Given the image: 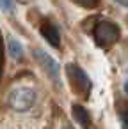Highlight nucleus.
<instances>
[{
  "label": "nucleus",
  "instance_id": "nucleus-1",
  "mask_svg": "<svg viewBox=\"0 0 128 129\" xmlns=\"http://www.w3.org/2000/svg\"><path fill=\"white\" fill-rule=\"evenodd\" d=\"M7 101H9V106L14 111H29L36 104L38 94L30 87H16L9 92Z\"/></svg>",
  "mask_w": 128,
  "mask_h": 129
},
{
  "label": "nucleus",
  "instance_id": "nucleus-2",
  "mask_svg": "<svg viewBox=\"0 0 128 129\" xmlns=\"http://www.w3.org/2000/svg\"><path fill=\"white\" fill-rule=\"evenodd\" d=\"M66 73H68V80H69L71 88L75 90V94H78L80 97H87L89 92H91V87H93L87 73L77 64H68Z\"/></svg>",
  "mask_w": 128,
  "mask_h": 129
},
{
  "label": "nucleus",
  "instance_id": "nucleus-3",
  "mask_svg": "<svg viewBox=\"0 0 128 129\" xmlns=\"http://www.w3.org/2000/svg\"><path fill=\"white\" fill-rule=\"evenodd\" d=\"M119 39V27L108 20H101L94 27V41L100 46H110Z\"/></svg>",
  "mask_w": 128,
  "mask_h": 129
},
{
  "label": "nucleus",
  "instance_id": "nucleus-4",
  "mask_svg": "<svg viewBox=\"0 0 128 129\" xmlns=\"http://www.w3.org/2000/svg\"><path fill=\"white\" fill-rule=\"evenodd\" d=\"M34 57H36L38 64L43 67V71H45L52 80H55V81L59 83V78H61V67H59V64L52 58V55L46 53V51L41 50V48H36V50H34Z\"/></svg>",
  "mask_w": 128,
  "mask_h": 129
},
{
  "label": "nucleus",
  "instance_id": "nucleus-5",
  "mask_svg": "<svg viewBox=\"0 0 128 129\" xmlns=\"http://www.w3.org/2000/svg\"><path fill=\"white\" fill-rule=\"evenodd\" d=\"M39 32H41V36H43L52 46H55V48L61 46V34H59V30H57V27H55L53 23L43 21V23L39 25Z\"/></svg>",
  "mask_w": 128,
  "mask_h": 129
},
{
  "label": "nucleus",
  "instance_id": "nucleus-6",
  "mask_svg": "<svg viewBox=\"0 0 128 129\" xmlns=\"http://www.w3.org/2000/svg\"><path fill=\"white\" fill-rule=\"evenodd\" d=\"M73 117L75 120L82 125V129H93V118L87 111V108H84L82 104H73Z\"/></svg>",
  "mask_w": 128,
  "mask_h": 129
},
{
  "label": "nucleus",
  "instance_id": "nucleus-7",
  "mask_svg": "<svg viewBox=\"0 0 128 129\" xmlns=\"http://www.w3.org/2000/svg\"><path fill=\"white\" fill-rule=\"evenodd\" d=\"M7 51H9L11 58H20L23 53V48H22L20 41H16L14 37H7Z\"/></svg>",
  "mask_w": 128,
  "mask_h": 129
},
{
  "label": "nucleus",
  "instance_id": "nucleus-8",
  "mask_svg": "<svg viewBox=\"0 0 128 129\" xmlns=\"http://www.w3.org/2000/svg\"><path fill=\"white\" fill-rule=\"evenodd\" d=\"M2 7H4V11H7V13H14V11H16L14 0H2Z\"/></svg>",
  "mask_w": 128,
  "mask_h": 129
},
{
  "label": "nucleus",
  "instance_id": "nucleus-9",
  "mask_svg": "<svg viewBox=\"0 0 128 129\" xmlns=\"http://www.w3.org/2000/svg\"><path fill=\"white\" fill-rule=\"evenodd\" d=\"M75 2H77L78 6H84V7L91 9V7H94V6L98 4V0H75Z\"/></svg>",
  "mask_w": 128,
  "mask_h": 129
},
{
  "label": "nucleus",
  "instance_id": "nucleus-10",
  "mask_svg": "<svg viewBox=\"0 0 128 129\" xmlns=\"http://www.w3.org/2000/svg\"><path fill=\"white\" fill-rule=\"evenodd\" d=\"M121 122H123V129H128V111L121 115Z\"/></svg>",
  "mask_w": 128,
  "mask_h": 129
},
{
  "label": "nucleus",
  "instance_id": "nucleus-11",
  "mask_svg": "<svg viewBox=\"0 0 128 129\" xmlns=\"http://www.w3.org/2000/svg\"><path fill=\"white\" fill-rule=\"evenodd\" d=\"M114 2H117V4L123 6V7H128V0H114Z\"/></svg>",
  "mask_w": 128,
  "mask_h": 129
},
{
  "label": "nucleus",
  "instance_id": "nucleus-12",
  "mask_svg": "<svg viewBox=\"0 0 128 129\" xmlns=\"http://www.w3.org/2000/svg\"><path fill=\"white\" fill-rule=\"evenodd\" d=\"M61 129H73V127H71V125H69V124H64V125H62V127H61Z\"/></svg>",
  "mask_w": 128,
  "mask_h": 129
},
{
  "label": "nucleus",
  "instance_id": "nucleus-13",
  "mask_svg": "<svg viewBox=\"0 0 128 129\" xmlns=\"http://www.w3.org/2000/svg\"><path fill=\"white\" fill-rule=\"evenodd\" d=\"M124 92H126V94H128V80H126V81H124Z\"/></svg>",
  "mask_w": 128,
  "mask_h": 129
}]
</instances>
